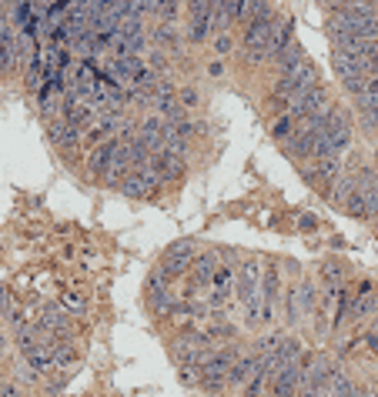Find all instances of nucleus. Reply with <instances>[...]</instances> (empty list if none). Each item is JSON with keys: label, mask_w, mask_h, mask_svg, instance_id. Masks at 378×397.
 <instances>
[{"label": "nucleus", "mask_w": 378, "mask_h": 397, "mask_svg": "<svg viewBox=\"0 0 378 397\" xmlns=\"http://www.w3.org/2000/svg\"><path fill=\"white\" fill-rule=\"evenodd\" d=\"M88 174L104 180V184H121V177L127 174L121 164V137H107V141L94 143V151L88 154Z\"/></svg>", "instance_id": "f257e3e1"}, {"label": "nucleus", "mask_w": 378, "mask_h": 397, "mask_svg": "<svg viewBox=\"0 0 378 397\" xmlns=\"http://www.w3.org/2000/svg\"><path fill=\"white\" fill-rule=\"evenodd\" d=\"M117 190L131 200H154L157 194H161V177L151 174L147 167H137V170H127V174L121 177Z\"/></svg>", "instance_id": "f03ea898"}, {"label": "nucleus", "mask_w": 378, "mask_h": 397, "mask_svg": "<svg viewBox=\"0 0 378 397\" xmlns=\"http://www.w3.org/2000/svg\"><path fill=\"white\" fill-rule=\"evenodd\" d=\"M231 364H234V354H211V357H204V364H201V387L204 391H224L228 377H231Z\"/></svg>", "instance_id": "7ed1b4c3"}, {"label": "nucleus", "mask_w": 378, "mask_h": 397, "mask_svg": "<svg viewBox=\"0 0 378 397\" xmlns=\"http://www.w3.org/2000/svg\"><path fill=\"white\" fill-rule=\"evenodd\" d=\"M47 137H51V143H54L57 151H74V147L84 141V131L74 127L67 117H51V124H47Z\"/></svg>", "instance_id": "20e7f679"}, {"label": "nucleus", "mask_w": 378, "mask_h": 397, "mask_svg": "<svg viewBox=\"0 0 378 397\" xmlns=\"http://www.w3.org/2000/svg\"><path fill=\"white\" fill-rule=\"evenodd\" d=\"M258 367H261V357H258V354H251V357H234L228 387H231V391H245V384L258 374Z\"/></svg>", "instance_id": "39448f33"}, {"label": "nucleus", "mask_w": 378, "mask_h": 397, "mask_svg": "<svg viewBox=\"0 0 378 397\" xmlns=\"http://www.w3.org/2000/svg\"><path fill=\"white\" fill-rule=\"evenodd\" d=\"M211 11H188V37L191 44H204V40H211Z\"/></svg>", "instance_id": "423d86ee"}, {"label": "nucleus", "mask_w": 378, "mask_h": 397, "mask_svg": "<svg viewBox=\"0 0 378 397\" xmlns=\"http://www.w3.org/2000/svg\"><path fill=\"white\" fill-rule=\"evenodd\" d=\"M375 310H378V294L372 287H362L355 298L348 300V317L352 320H362V317H368V314H375Z\"/></svg>", "instance_id": "0eeeda50"}, {"label": "nucleus", "mask_w": 378, "mask_h": 397, "mask_svg": "<svg viewBox=\"0 0 378 397\" xmlns=\"http://www.w3.org/2000/svg\"><path fill=\"white\" fill-rule=\"evenodd\" d=\"M231 290H234V271L228 264H218L211 274V298L218 304H224V300L231 298Z\"/></svg>", "instance_id": "6e6552de"}, {"label": "nucleus", "mask_w": 378, "mask_h": 397, "mask_svg": "<svg viewBox=\"0 0 378 397\" xmlns=\"http://www.w3.org/2000/svg\"><path fill=\"white\" fill-rule=\"evenodd\" d=\"M268 131H271V137H275L278 143H288L291 137H295V131H298V121H295L288 111H285V114H275V117L268 121Z\"/></svg>", "instance_id": "1a4fd4ad"}, {"label": "nucleus", "mask_w": 378, "mask_h": 397, "mask_svg": "<svg viewBox=\"0 0 378 397\" xmlns=\"http://www.w3.org/2000/svg\"><path fill=\"white\" fill-rule=\"evenodd\" d=\"M328 384H332L335 397H362V391H365V387H358L355 381H352V377L342 371V367H338V371L328 377Z\"/></svg>", "instance_id": "9d476101"}, {"label": "nucleus", "mask_w": 378, "mask_h": 397, "mask_svg": "<svg viewBox=\"0 0 378 397\" xmlns=\"http://www.w3.org/2000/svg\"><path fill=\"white\" fill-rule=\"evenodd\" d=\"M298 60H305V47H301L298 40H288V44L275 54V67H278V70H285V67H291V64H298Z\"/></svg>", "instance_id": "9b49d317"}, {"label": "nucleus", "mask_w": 378, "mask_h": 397, "mask_svg": "<svg viewBox=\"0 0 378 397\" xmlns=\"http://www.w3.org/2000/svg\"><path fill=\"white\" fill-rule=\"evenodd\" d=\"M184 254H188V244H174L164 254V274H178L184 264H191V257H184Z\"/></svg>", "instance_id": "f8f14e48"}, {"label": "nucleus", "mask_w": 378, "mask_h": 397, "mask_svg": "<svg viewBox=\"0 0 378 397\" xmlns=\"http://www.w3.org/2000/svg\"><path fill=\"white\" fill-rule=\"evenodd\" d=\"M265 11H271V4H268V0H241L238 21H241V23H251L255 17H261Z\"/></svg>", "instance_id": "ddd939ff"}, {"label": "nucleus", "mask_w": 378, "mask_h": 397, "mask_svg": "<svg viewBox=\"0 0 378 397\" xmlns=\"http://www.w3.org/2000/svg\"><path fill=\"white\" fill-rule=\"evenodd\" d=\"M214 267H218V257H198L194 261V277H198L201 284H211Z\"/></svg>", "instance_id": "4468645a"}, {"label": "nucleus", "mask_w": 378, "mask_h": 397, "mask_svg": "<svg viewBox=\"0 0 378 397\" xmlns=\"http://www.w3.org/2000/svg\"><path fill=\"white\" fill-rule=\"evenodd\" d=\"M298 397H335V391L328 381H312V384H301Z\"/></svg>", "instance_id": "2eb2a0df"}, {"label": "nucleus", "mask_w": 378, "mask_h": 397, "mask_svg": "<svg viewBox=\"0 0 378 397\" xmlns=\"http://www.w3.org/2000/svg\"><path fill=\"white\" fill-rule=\"evenodd\" d=\"M211 50L218 57H228V54H231V50H234L231 33H228V31H224V33H214V37H211Z\"/></svg>", "instance_id": "dca6fc26"}, {"label": "nucleus", "mask_w": 378, "mask_h": 397, "mask_svg": "<svg viewBox=\"0 0 378 397\" xmlns=\"http://www.w3.org/2000/svg\"><path fill=\"white\" fill-rule=\"evenodd\" d=\"M178 100H181V107H194L198 104V90H178Z\"/></svg>", "instance_id": "f3484780"}, {"label": "nucleus", "mask_w": 378, "mask_h": 397, "mask_svg": "<svg viewBox=\"0 0 378 397\" xmlns=\"http://www.w3.org/2000/svg\"><path fill=\"white\" fill-rule=\"evenodd\" d=\"M345 4H352V0H318V7H325L328 13L338 11V7H345Z\"/></svg>", "instance_id": "a211bd4d"}, {"label": "nucleus", "mask_w": 378, "mask_h": 397, "mask_svg": "<svg viewBox=\"0 0 378 397\" xmlns=\"http://www.w3.org/2000/svg\"><path fill=\"white\" fill-rule=\"evenodd\" d=\"M208 74H211V77H221V74H224V60H221V57L208 64Z\"/></svg>", "instance_id": "6ab92c4d"}, {"label": "nucleus", "mask_w": 378, "mask_h": 397, "mask_svg": "<svg viewBox=\"0 0 378 397\" xmlns=\"http://www.w3.org/2000/svg\"><path fill=\"white\" fill-rule=\"evenodd\" d=\"M64 304H67L70 310H74V314L80 310V298H78V294H64Z\"/></svg>", "instance_id": "aec40b11"}, {"label": "nucleus", "mask_w": 378, "mask_h": 397, "mask_svg": "<svg viewBox=\"0 0 378 397\" xmlns=\"http://www.w3.org/2000/svg\"><path fill=\"white\" fill-rule=\"evenodd\" d=\"M41 4H44V7H47V4H51V0H41Z\"/></svg>", "instance_id": "412c9836"}, {"label": "nucleus", "mask_w": 378, "mask_h": 397, "mask_svg": "<svg viewBox=\"0 0 378 397\" xmlns=\"http://www.w3.org/2000/svg\"><path fill=\"white\" fill-rule=\"evenodd\" d=\"M375 161H378V147H375Z\"/></svg>", "instance_id": "4be33fe9"}]
</instances>
